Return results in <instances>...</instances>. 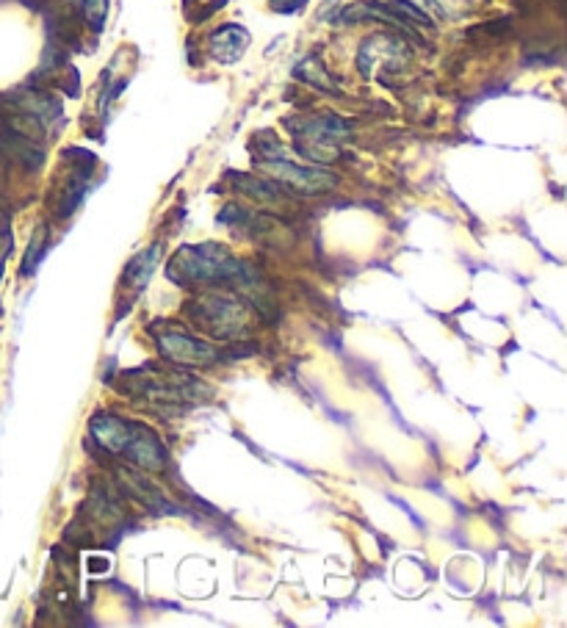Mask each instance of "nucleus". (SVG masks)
<instances>
[{
  "label": "nucleus",
  "instance_id": "8",
  "mask_svg": "<svg viewBox=\"0 0 567 628\" xmlns=\"http://www.w3.org/2000/svg\"><path fill=\"white\" fill-rule=\"evenodd\" d=\"M114 474H117L119 493L125 498H130V501H136V504L144 507L147 512H153V515H166V512L172 510L164 493H161L153 482H147V476H144L139 468H133V465H119Z\"/></svg>",
  "mask_w": 567,
  "mask_h": 628
},
{
  "label": "nucleus",
  "instance_id": "3",
  "mask_svg": "<svg viewBox=\"0 0 567 628\" xmlns=\"http://www.w3.org/2000/svg\"><path fill=\"white\" fill-rule=\"evenodd\" d=\"M194 327L219 341H241L252 330V308L247 299L230 297L225 291H205L186 305Z\"/></svg>",
  "mask_w": 567,
  "mask_h": 628
},
{
  "label": "nucleus",
  "instance_id": "1",
  "mask_svg": "<svg viewBox=\"0 0 567 628\" xmlns=\"http://www.w3.org/2000/svg\"><path fill=\"white\" fill-rule=\"evenodd\" d=\"M169 280L178 285H236L241 294L260 285L258 272L222 244H194L180 247L166 266Z\"/></svg>",
  "mask_w": 567,
  "mask_h": 628
},
{
  "label": "nucleus",
  "instance_id": "11",
  "mask_svg": "<svg viewBox=\"0 0 567 628\" xmlns=\"http://www.w3.org/2000/svg\"><path fill=\"white\" fill-rule=\"evenodd\" d=\"M158 261H161V244H153V247L139 252V255H136V258L125 266V272H122V283L128 285V288H133V291H142L144 283L153 277Z\"/></svg>",
  "mask_w": 567,
  "mask_h": 628
},
{
  "label": "nucleus",
  "instance_id": "9",
  "mask_svg": "<svg viewBox=\"0 0 567 628\" xmlns=\"http://www.w3.org/2000/svg\"><path fill=\"white\" fill-rule=\"evenodd\" d=\"M0 155L9 158L14 164L25 166V169H39L42 161H45V150L42 144L28 139L23 133L12 131L9 125L0 122Z\"/></svg>",
  "mask_w": 567,
  "mask_h": 628
},
{
  "label": "nucleus",
  "instance_id": "6",
  "mask_svg": "<svg viewBox=\"0 0 567 628\" xmlns=\"http://www.w3.org/2000/svg\"><path fill=\"white\" fill-rule=\"evenodd\" d=\"M296 136H299V153L308 155L313 161L330 164L338 158L335 142L346 136V125L335 117H310L299 122Z\"/></svg>",
  "mask_w": 567,
  "mask_h": 628
},
{
  "label": "nucleus",
  "instance_id": "2",
  "mask_svg": "<svg viewBox=\"0 0 567 628\" xmlns=\"http://www.w3.org/2000/svg\"><path fill=\"white\" fill-rule=\"evenodd\" d=\"M119 391L161 415L183 413L186 407L211 399V388L197 377L183 371H158V368L125 371L119 377Z\"/></svg>",
  "mask_w": 567,
  "mask_h": 628
},
{
  "label": "nucleus",
  "instance_id": "14",
  "mask_svg": "<svg viewBox=\"0 0 567 628\" xmlns=\"http://www.w3.org/2000/svg\"><path fill=\"white\" fill-rule=\"evenodd\" d=\"M86 570H89L92 576H106L108 570H111V559L103 557V554H89V557H86Z\"/></svg>",
  "mask_w": 567,
  "mask_h": 628
},
{
  "label": "nucleus",
  "instance_id": "13",
  "mask_svg": "<svg viewBox=\"0 0 567 628\" xmlns=\"http://www.w3.org/2000/svg\"><path fill=\"white\" fill-rule=\"evenodd\" d=\"M42 252H45V227H39L34 233V241H31V247L25 252V263H23V274H31L34 272V255L36 261L42 258Z\"/></svg>",
  "mask_w": 567,
  "mask_h": 628
},
{
  "label": "nucleus",
  "instance_id": "4",
  "mask_svg": "<svg viewBox=\"0 0 567 628\" xmlns=\"http://www.w3.org/2000/svg\"><path fill=\"white\" fill-rule=\"evenodd\" d=\"M153 338L161 349V355L172 363H178V366H213L225 357V352H219L211 344L194 338L191 332L180 330L178 324H155Z\"/></svg>",
  "mask_w": 567,
  "mask_h": 628
},
{
  "label": "nucleus",
  "instance_id": "16",
  "mask_svg": "<svg viewBox=\"0 0 567 628\" xmlns=\"http://www.w3.org/2000/svg\"><path fill=\"white\" fill-rule=\"evenodd\" d=\"M0 219H3V208H0Z\"/></svg>",
  "mask_w": 567,
  "mask_h": 628
},
{
  "label": "nucleus",
  "instance_id": "10",
  "mask_svg": "<svg viewBox=\"0 0 567 628\" xmlns=\"http://www.w3.org/2000/svg\"><path fill=\"white\" fill-rule=\"evenodd\" d=\"M233 186H236L241 194H247L249 200L260 202V205H283L288 202V194L285 189L272 178H252V175H236L233 178Z\"/></svg>",
  "mask_w": 567,
  "mask_h": 628
},
{
  "label": "nucleus",
  "instance_id": "5",
  "mask_svg": "<svg viewBox=\"0 0 567 628\" xmlns=\"http://www.w3.org/2000/svg\"><path fill=\"white\" fill-rule=\"evenodd\" d=\"M258 166L280 186H288L299 194H324V191L335 189V183H338L332 172L313 169V166H296L285 158H266V161H258Z\"/></svg>",
  "mask_w": 567,
  "mask_h": 628
},
{
  "label": "nucleus",
  "instance_id": "15",
  "mask_svg": "<svg viewBox=\"0 0 567 628\" xmlns=\"http://www.w3.org/2000/svg\"><path fill=\"white\" fill-rule=\"evenodd\" d=\"M274 3V9H280V12H294V9H299L305 0H272Z\"/></svg>",
  "mask_w": 567,
  "mask_h": 628
},
{
  "label": "nucleus",
  "instance_id": "12",
  "mask_svg": "<svg viewBox=\"0 0 567 628\" xmlns=\"http://www.w3.org/2000/svg\"><path fill=\"white\" fill-rule=\"evenodd\" d=\"M244 48H247V31L236 25H225L211 36V53L225 64H233L244 53Z\"/></svg>",
  "mask_w": 567,
  "mask_h": 628
},
{
  "label": "nucleus",
  "instance_id": "7",
  "mask_svg": "<svg viewBox=\"0 0 567 628\" xmlns=\"http://www.w3.org/2000/svg\"><path fill=\"white\" fill-rule=\"evenodd\" d=\"M119 457L139 471H164L169 463V451L161 443V438L155 435V429H150L142 421H133L130 438Z\"/></svg>",
  "mask_w": 567,
  "mask_h": 628
}]
</instances>
